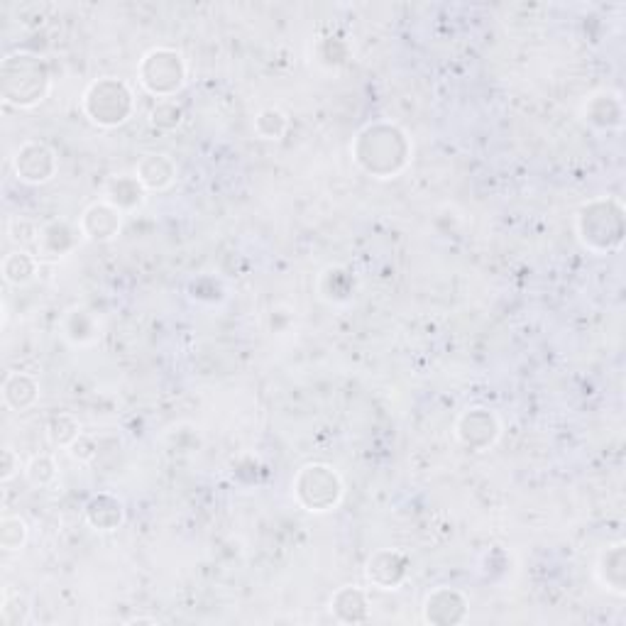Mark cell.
Here are the masks:
<instances>
[{
    "mask_svg": "<svg viewBox=\"0 0 626 626\" xmlns=\"http://www.w3.org/2000/svg\"><path fill=\"white\" fill-rule=\"evenodd\" d=\"M411 140L399 125L377 120L365 125L353 140V159L375 179H394L411 162Z\"/></svg>",
    "mask_w": 626,
    "mask_h": 626,
    "instance_id": "1",
    "label": "cell"
},
{
    "mask_svg": "<svg viewBox=\"0 0 626 626\" xmlns=\"http://www.w3.org/2000/svg\"><path fill=\"white\" fill-rule=\"evenodd\" d=\"M52 74L45 59L32 52L8 54L0 64V93L15 108H35L49 96Z\"/></svg>",
    "mask_w": 626,
    "mask_h": 626,
    "instance_id": "2",
    "label": "cell"
},
{
    "mask_svg": "<svg viewBox=\"0 0 626 626\" xmlns=\"http://www.w3.org/2000/svg\"><path fill=\"white\" fill-rule=\"evenodd\" d=\"M575 228L592 252H612L624 240V208L617 199H592L578 211Z\"/></svg>",
    "mask_w": 626,
    "mask_h": 626,
    "instance_id": "3",
    "label": "cell"
},
{
    "mask_svg": "<svg viewBox=\"0 0 626 626\" xmlns=\"http://www.w3.org/2000/svg\"><path fill=\"white\" fill-rule=\"evenodd\" d=\"M81 111L98 128H118L135 111V93L125 81L103 76L84 91Z\"/></svg>",
    "mask_w": 626,
    "mask_h": 626,
    "instance_id": "4",
    "label": "cell"
},
{
    "mask_svg": "<svg viewBox=\"0 0 626 626\" xmlns=\"http://www.w3.org/2000/svg\"><path fill=\"white\" fill-rule=\"evenodd\" d=\"M186 76H189V67H186L184 54L172 47L150 49L137 67V79H140L142 89L157 96L159 101L177 96L184 89Z\"/></svg>",
    "mask_w": 626,
    "mask_h": 626,
    "instance_id": "5",
    "label": "cell"
},
{
    "mask_svg": "<svg viewBox=\"0 0 626 626\" xmlns=\"http://www.w3.org/2000/svg\"><path fill=\"white\" fill-rule=\"evenodd\" d=\"M291 490H294L296 502L306 512L323 514L336 509L343 499V480L331 465L309 463L296 472Z\"/></svg>",
    "mask_w": 626,
    "mask_h": 626,
    "instance_id": "6",
    "label": "cell"
},
{
    "mask_svg": "<svg viewBox=\"0 0 626 626\" xmlns=\"http://www.w3.org/2000/svg\"><path fill=\"white\" fill-rule=\"evenodd\" d=\"M59 169L57 152L47 145V142L30 140L25 145L18 147V152L13 155V172L18 181L30 186L47 184L54 179Z\"/></svg>",
    "mask_w": 626,
    "mask_h": 626,
    "instance_id": "7",
    "label": "cell"
},
{
    "mask_svg": "<svg viewBox=\"0 0 626 626\" xmlns=\"http://www.w3.org/2000/svg\"><path fill=\"white\" fill-rule=\"evenodd\" d=\"M499 433H502V424L494 416V411L485 409V406H472V409L463 411L455 424V436L465 448L482 453V450L492 448L497 443Z\"/></svg>",
    "mask_w": 626,
    "mask_h": 626,
    "instance_id": "8",
    "label": "cell"
},
{
    "mask_svg": "<svg viewBox=\"0 0 626 626\" xmlns=\"http://www.w3.org/2000/svg\"><path fill=\"white\" fill-rule=\"evenodd\" d=\"M470 602L455 587H436L428 592L424 607H421V619L433 626H453L463 624L468 619Z\"/></svg>",
    "mask_w": 626,
    "mask_h": 626,
    "instance_id": "9",
    "label": "cell"
},
{
    "mask_svg": "<svg viewBox=\"0 0 626 626\" xmlns=\"http://www.w3.org/2000/svg\"><path fill=\"white\" fill-rule=\"evenodd\" d=\"M409 565L411 560L402 551L384 548V551L372 553V558L367 560L365 578L370 585L380 587V590H397L406 580V575H409Z\"/></svg>",
    "mask_w": 626,
    "mask_h": 626,
    "instance_id": "10",
    "label": "cell"
},
{
    "mask_svg": "<svg viewBox=\"0 0 626 626\" xmlns=\"http://www.w3.org/2000/svg\"><path fill=\"white\" fill-rule=\"evenodd\" d=\"M120 225H123V211L115 208L111 201H96L81 213L79 218V228L84 233L86 240H93V243H108L118 235Z\"/></svg>",
    "mask_w": 626,
    "mask_h": 626,
    "instance_id": "11",
    "label": "cell"
},
{
    "mask_svg": "<svg viewBox=\"0 0 626 626\" xmlns=\"http://www.w3.org/2000/svg\"><path fill=\"white\" fill-rule=\"evenodd\" d=\"M84 238L81 233L79 223H69V221H49L37 230V252L42 257H67L76 250Z\"/></svg>",
    "mask_w": 626,
    "mask_h": 626,
    "instance_id": "12",
    "label": "cell"
},
{
    "mask_svg": "<svg viewBox=\"0 0 626 626\" xmlns=\"http://www.w3.org/2000/svg\"><path fill=\"white\" fill-rule=\"evenodd\" d=\"M0 397H3L5 409L20 414V411L32 409L37 404V399H40V384H37L35 377L27 375V372H8L3 380V387H0Z\"/></svg>",
    "mask_w": 626,
    "mask_h": 626,
    "instance_id": "13",
    "label": "cell"
},
{
    "mask_svg": "<svg viewBox=\"0 0 626 626\" xmlns=\"http://www.w3.org/2000/svg\"><path fill=\"white\" fill-rule=\"evenodd\" d=\"M331 612L343 624L370 622V597L362 587H340L331 600Z\"/></svg>",
    "mask_w": 626,
    "mask_h": 626,
    "instance_id": "14",
    "label": "cell"
},
{
    "mask_svg": "<svg viewBox=\"0 0 626 626\" xmlns=\"http://www.w3.org/2000/svg\"><path fill=\"white\" fill-rule=\"evenodd\" d=\"M135 177L140 179V184L147 191H164L177 179V164L172 162V157L150 152V155H145L137 162Z\"/></svg>",
    "mask_w": 626,
    "mask_h": 626,
    "instance_id": "15",
    "label": "cell"
},
{
    "mask_svg": "<svg viewBox=\"0 0 626 626\" xmlns=\"http://www.w3.org/2000/svg\"><path fill=\"white\" fill-rule=\"evenodd\" d=\"M86 521L96 531H113L125 521L123 502L113 494H96L91 502L86 504Z\"/></svg>",
    "mask_w": 626,
    "mask_h": 626,
    "instance_id": "16",
    "label": "cell"
},
{
    "mask_svg": "<svg viewBox=\"0 0 626 626\" xmlns=\"http://www.w3.org/2000/svg\"><path fill=\"white\" fill-rule=\"evenodd\" d=\"M622 101H619L617 93H597L587 101L585 106V118L587 123H592L595 128L602 130H612L622 125Z\"/></svg>",
    "mask_w": 626,
    "mask_h": 626,
    "instance_id": "17",
    "label": "cell"
},
{
    "mask_svg": "<svg viewBox=\"0 0 626 626\" xmlns=\"http://www.w3.org/2000/svg\"><path fill=\"white\" fill-rule=\"evenodd\" d=\"M147 189L140 184L137 177H128V174H120V177H113L106 186V201H111L115 208H120L123 213L135 211L145 203Z\"/></svg>",
    "mask_w": 626,
    "mask_h": 626,
    "instance_id": "18",
    "label": "cell"
},
{
    "mask_svg": "<svg viewBox=\"0 0 626 626\" xmlns=\"http://www.w3.org/2000/svg\"><path fill=\"white\" fill-rule=\"evenodd\" d=\"M597 578L604 587H609L612 592L622 595L626 587V553L624 543L602 551L600 560H597Z\"/></svg>",
    "mask_w": 626,
    "mask_h": 626,
    "instance_id": "19",
    "label": "cell"
},
{
    "mask_svg": "<svg viewBox=\"0 0 626 626\" xmlns=\"http://www.w3.org/2000/svg\"><path fill=\"white\" fill-rule=\"evenodd\" d=\"M37 274V257L25 250L8 252L3 260V279L10 287H25L35 279Z\"/></svg>",
    "mask_w": 626,
    "mask_h": 626,
    "instance_id": "20",
    "label": "cell"
},
{
    "mask_svg": "<svg viewBox=\"0 0 626 626\" xmlns=\"http://www.w3.org/2000/svg\"><path fill=\"white\" fill-rule=\"evenodd\" d=\"M64 336H67L74 345H89L98 338V321L93 313L84 309H74L64 316Z\"/></svg>",
    "mask_w": 626,
    "mask_h": 626,
    "instance_id": "21",
    "label": "cell"
},
{
    "mask_svg": "<svg viewBox=\"0 0 626 626\" xmlns=\"http://www.w3.org/2000/svg\"><path fill=\"white\" fill-rule=\"evenodd\" d=\"M79 436H81V426L71 414H57L47 421V438L52 446L71 448Z\"/></svg>",
    "mask_w": 626,
    "mask_h": 626,
    "instance_id": "22",
    "label": "cell"
},
{
    "mask_svg": "<svg viewBox=\"0 0 626 626\" xmlns=\"http://www.w3.org/2000/svg\"><path fill=\"white\" fill-rule=\"evenodd\" d=\"M30 536V526L23 516H3L0 519V548L8 553L20 551Z\"/></svg>",
    "mask_w": 626,
    "mask_h": 626,
    "instance_id": "23",
    "label": "cell"
},
{
    "mask_svg": "<svg viewBox=\"0 0 626 626\" xmlns=\"http://www.w3.org/2000/svg\"><path fill=\"white\" fill-rule=\"evenodd\" d=\"M289 128V118L279 108H262L255 118V133L262 140H282Z\"/></svg>",
    "mask_w": 626,
    "mask_h": 626,
    "instance_id": "24",
    "label": "cell"
},
{
    "mask_svg": "<svg viewBox=\"0 0 626 626\" xmlns=\"http://www.w3.org/2000/svg\"><path fill=\"white\" fill-rule=\"evenodd\" d=\"M184 120V108L179 106L177 98H164L157 101L150 111V125L157 130H177Z\"/></svg>",
    "mask_w": 626,
    "mask_h": 626,
    "instance_id": "25",
    "label": "cell"
},
{
    "mask_svg": "<svg viewBox=\"0 0 626 626\" xmlns=\"http://www.w3.org/2000/svg\"><path fill=\"white\" fill-rule=\"evenodd\" d=\"M25 477L32 487L52 485L54 477H57V463H54L52 455L47 453L35 455V458L25 465Z\"/></svg>",
    "mask_w": 626,
    "mask_h": 626,
    "instance_id": "26",
    "label": "cell"
},
{
    "mask_svg": "<svg viewBox=\"0 0 626 626\" xmlns=\"http://www.w3.org/2000/svg\"><path fill=\"white\" fill-rule=\"evenodd\" d=\"M30 619V607L20 595H13V592L5 587L3 590V607H0V622L5 626H20Z\"/></svg>",
    "mask_w": 626,
    "mask_h": 626,
    "instance_id": "27",
    "label": "cell"
},
{
    "mask_svg": "<svg viewBox=\"0 0 626 626\" xmlns=\"http://www.w3.org/2000/svg\"><path fill=\"white\" fill-rule=\"evenodd\" d=\"M20 455L15 453L13 448L5 446L3 448V463H0V482H10L13 477L20 475Z\"/></svg>",
    "mask_w": 626,
    "mask_h": 626,
    "instance_id": "28",
    "label": "cell"
},
{
    "mask_svg": "<svg viewBox=\"0 0 626 626\" xmlns=\"http://www.w3.org/2000/svg\"><path fill=\"white\" fill-rule=\"evenodd\" d=\"M69 453L74 455L76 460H81V463H86V460H91L93 455H96V446H93V441H89L86 436H79L74 441V446L69 448Z\"/></svg>",
    "mask_w": 626,
    "mask_h": 626,
    "instance_id": "29",
    "label": "cell"
}]
</instances>
